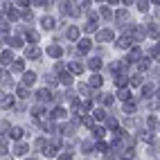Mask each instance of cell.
<instances>
[{
  "instance_id": "44dd1931",
  "label": "cell",
  "mask_w": 160,
  "mask_h": 160,
  "mask_svg": "<svg viewBox=\"0 0 160 160\" xmlns=\"http://www.w3.org/2000/svg\"><path fill=\"white\" fill-rule=\"evenodd\" d=\"M16 92H18V99H23V102H25V99H29V95H32V92H29V88H27V86H23V83H20V86L16 88Z\"/></svg>"
},
{
  "instance_id": "4fadbf2b",
  "label": "cell",
  "mask_w": 160,
  "mask_h": 160,
  "mask_svg": "<svg viewBox=\"0 0 160 160\" xmlns=\"http://www.w3.org/2000/svg\"><path fill=\"white\" fill-rule=\"evenodd\" d=\"M115 48H120V50H129V48H131V36H129V34L120 36V38L115 41Z\"/></svg>"
},
{
  "instance_id": "8d00e7d4",
  "label": "cell",
  "mask_w": 160,
  "mask_h": 160,
  "mask_svg": "<svg viewBox=\"0 0 160 160\" xmlns=\"http://www.w3.org/2000/svg\"><path fill=\"white\" fill-rule=\"evenodd\" d=\"M158 147H160V140H158Z\"/></svg>"
},
{
  "instance_id": "f546056e",
  "label": "cell",
  "mask_w": 160,
  "mask_h": 160,
  "mask_svg": "<svg viewBox=\"0 0 160 160\" xmlns=\"http://www.w3.org/2000/svg\"><path fill=\"white\" fill-rule=\"evenodd\" d=\"M149 95H153V86L144 83V86H142V97H149Z\"/></svg>"
},
{
  "instance_id": "52a82bcc",
  "label": "cell",
  "mask_w": 160,
  "mask_h": 160,
  "mask_svg": "<svg viewBox=\"0 0 160 160\" xmlns=\"http://www.w3.org/2000/svg\"><path fill=\"white\" fill-rule=\"evenodd\" d=\"M20 79H23V86H27V88H32V86H34V83H36V72H32V70H25L23 72V77H20Z\"/></svg>"
},
{
  "instance_id": "2e32d148",
  "label": "cell",
  "mask_w": 160,
  "mask_h": 160,
  "mask_svg": "<svg viewBox=\"0 0 160 160\" xmlns=\"http://www.w3.org/2000/svg\"><path fill=\"white\" fill-rule=\"evenodd\" d=\"M66 38L68 41H79V25H70L66 29Z\"/></svg>"
},
{
  "instance_id": "8992f818",
  "label": "cell",
  "mask_w": 160,
  "mask_h": 160,
  "mask_svg": "<svg viewBox=\"0 0 160 160\" xmlns=\"http://www.w3.org/2000/svg\"><path fill=\"white\" fill-rule=\"evenodd\" d=\"M41 57H43L41 48H36V45H29V48H25V59H29V61H36V59H41Z\"/></svg>"
},
{
  "instance_id": "4316f807",
  "label": "cell",
  "mask_w": 160,
  "mask_h": 160,
  "mask_svg": "<svg viewBox=\"0 0 160 160\" xmlns=\"http://www.w3.org/2000/svg\"><path fill=\"white\" fill-rule=\"evenodd\" d=\"M122 108H124V113H129V115L135 113V102H131V99H129V102H124V104H122Z\"/></svg>"
},
{
  "instance_id": "9a60e30c",
  "label": "cell",
  "mask_w": 160,
  "mask_h": 160,
  "mask_svg": "<svg viewBox=\"0 0 160 160\" xmlns=\"http://www.w3.org/2000/svg\"><path fill=\"white\" fill-rule=\"evenodd\" d=\"M16 59H14V52L12 50H5L2 54H0V63H2V66H12Z\"/></svg>"
},
{
  "instance_id": "ba28073f",
  "label": "cell",
  "mask_w": 160,
  "mask_h": 160,
  "mask_svg": "<svg viewBox=\"0 0 160 160\" xmlns=\"http://www.w3.org/2000/svg\"><path fill=\"white\" fill-rule=\"evenodd\" d=\"M25 135H27V133H25L23 126H12V129H9V138H12V140H16V142H20Z\"/></svg>"
},
{
  "instance_id": "d590c367",
  "label": "cell",
  "mask_w": 160,
  "mask_h": 160,
  "mask_svg": "<svg viewBox=\"0 0 160 160\" xmlns=\"http://www.w3.org/2000/svg\"><path fill=\"white\" fill-rule=\"evenodd\" d=\"M25 160H34V158H25Z\"/></svg>"
},
{
  "instance_id": "7402d4cb",
  "label": "cell",
  "mask_w": 160,
  "mask_h": 160,
  "mask_svg": "<svg viewBox=\"0 0 160 160\" xmlns=\"http://www.w3.org/2000/svg\"><path fill=\"white\" fill-rule=\"evenodd\" d=\"M117 99H120L122 104L129 102V99H131V90H129V88H120V90H117Z\"/></svg>"
},
{
  "instance_id": "3957f363",
  "label": "cell",
  "mask_w": 160,
  "mask_h": 160,
  "mask_svg": "<svg viewBox=\"0 0 160 160\" xmlns=\"http://www.w3.org/2000/svg\"><path fill=\"white\" fill-rule=\"evenodd\" d=\"M29 149H32V147H29L27 142H23V140H20V142H16V144H14V149H12V151H14V156H18V158H25V156L29 153Z\"/></svg>"
},
{
  "instance_id": "5bb4252c",
  "label": "cell",
  "mask_w": 160,
  "mask_h": 160,
  "mask_svg": "<svg viewBox=\"0 0 160 160\" xmlns=\"http://www.w3.org/2000/svg\"><path fill=\"white\" fill-rule=\"evenodd\" d=\"M68 68H70L72 74H81L83 70H86V63H81V61H70V63H68Z\"/></svg>"
},
{
  "instance_id": "d6a6232c",
  "label": "cell",
  "mask_w": 160,
  "mask_h": 160,
  "mask_svg": "<svg viewBox=\"0 0 160 160\" xmlns=\"http://www.w3.org/2000/svg\"><path fill=\"white\" fill-rule=\"evenodd\" d=\"M122 2H124V5H133V0H122Z\"/></svg>"
},
{
  "instance_id": "30bf717a",
  "label": "cell",
  "mask_w": 160,
  "mask_h": 160,
  "mask_svg": "<svg viewBox=\"0 0 160 160\" xmlns=\"http://www.w3.org/2000/svg\"><path fill=\"white\" fill-rule=\"evenodd\" d=\"M88 86H90V88H102V86H104V77H102L99 72H92L90 79H88Z\"/></svg>"
},
{
  "instance_id": "83f0119b",
  "label": "cell",
  "mask_w": 160,
  "mask_h": 160,
  "mask_svg": "<svg viewBox=\"0 0 160 160\" xmlns=\"http://www.w3.org/2000/svg\"><path fill=\"white\" fill-rule=\"evenodd\" d=\"M57 160H74V153H72V151H61V153L57 156Z\"/></svg>"
},
{
  "instance_id": "603a6c76",
  "label": "cell",
  "mask_w": 160,
  "mask_h": 160,
  "mask_svg": "<svg viewBox=\"0 0 160 160\" xmlns=\"http://www.w3.org/2000/svg\"><path fill=\"white\" fill-rule=\"evenodd\" d=\"M106 131H108L106 126H95V129H92V138H95V140H104Z\"/></svg>"
},
{
  "instance_id": "6da1fadb",
  "label": "cell",
  "mask_w": 160,
  "mask_h": 160,
  "mask_svg": "<svg viewBox=\"0 0 160 160\" xmlns=\"http://www.w3.org/2000/svg\"><path fill=\"white\" fill-rule=\"evenodd\" d=\"M52 99H54V95H52L50 88H38V90H36V102H38V104L45 106V104H50Z\"/></svg>"
},
{
  "instance_id": "8fae6325",
  "label": "cell",
  "mask_w": 160,
  "mask_h": 160,
  "mask_svg": "<svg viewBox=\"0 0 160 160\" xmlns=\"http://www.w3.org/2000/svg\"><path fill=\"white\" fill-rule=\"evenodd\" d=\"M129 86H131V88H140V86H144V77H142V72L131 74V77H129Z\"/></svg>"
},
{
  "instance_id": "f1b7e54d",
  "label": "cell",
  "mask_w": 160,
  "mask_h": 160,
  "mask_svg": "<svg viewBox=\"0 0 160 160\" xmlns=\"http://www.w3.org/2000/svg\"><path fill=\"white\" fill-rule=\"evenodd\" d=\"M99 14H102V18H113V16H115L108 7H102V9H99Z\"/></svg>"
},
{
  "instance_id": "484cf974",
  "label": "cell",
  "mask_w": 160,
  "mask_h": 160,
  "mask_svg": "<svg viewBox=\"0 0 160 160\" xmlns=\"http://www.w3.org/2000/svg\"><path fill=\"white\" fill-rule=\"evenodd\" d=\"M83 32H86V34H92V32H97V20H88V23L83 25Z\"/></svg>"
},
{
  "instance_id": "5b68a950",
  "label": "cell",
  "mask_w": 160,
  "mask_h": 160,
  "mask_svg": "<svg viewBox=\"0 0 160 160\" xmlns=\"http://www.w3.org/2000/svg\"><path fill=\"white\" fill-rule=\"evenodd\" d=\"M90 50H92V41L90 38H79L77 41V52L79 54H88Z\"/></svg>"
},
{
  "instance_id": "ac0fdd59",
  "label": "cell",
  "mask_w": 160,
  "mask_h": 160,
  "mask_svg": "<svg viewBox=\"0 0 160 160\" xmlns=\"http://www.w3.org/2000/svg\"><path fill=\"white\" fill-rule=\"evenodd\" d=\"M41 27H43L45 32L54 29V18H52V16H43V18H41Z\"/></svg>"
},
{
  "instance_id": "e575fe53",
  "label": "cell",
  "mask_w": 160,
  "mask_h": 160,
  "mask_svg": "<svg viewBox=\"0 0 160 160\" xmlns=\"http://www.w3.org/2000/svg\"><path fill=\"white\" fill-rule=\"evenodd\" d=\"M108 2H111V5H113V2H115V5H117V0H108Z\"/></svg>"
},
{
  "instance_id": "7c38bea8",
  "label": "cell",
  "mask_w": 160,
  "mask_h": 160,
  "mask_svg": "<svg viewBox=\"0 0 160 160\" xmlns=\"http://www.w3.org/2000/svg\"><path fill=\"white\" fill-rule=\"evenodd\" d=\"M102 66H104V61H102L99 57H92V59L86 63V68H88L90 72H99V70H102Z\"/></svg>"
},
{
  "instance_id": "1f68e13d",
  "label": "cell",
  "mask_w": 160,
  "mask_h": 160,
  "mask_svg": "<svg viewBox=\"0 0 160 160\" xmlns=\"http://www.w3.org/2000/svg\"><path fill=\"white\" fill-rule=\"evenodd\" d=\"M138 9H140V12H147L149 9V0H140V2H138Z\"/></svg>"
},
{
  "instance_id": "cb8c5ba5",
  "label": "cell",
  "mask_w": 160,
  "mask_h": 160,
  "mask_svg": "<svg viewBox=\"0 0 160 160\" xmlns=\"http://www.w3.org/2000/svg\"><path fill=\"white\" fill-rule=\"evenodd\" d=\"M12 70H14V72H20V74H23V72H25V59H16V61L12 63Z\"/></svg>"
},
{
  "instance_id": "d4e9b609",
  "label": "cell",
  "mask_w": 160,
  "mask_h": 160,
  "mask_svg": "<svg viewBox=\"0 0 160 160\" xmlns=\"http://www.w3.org/2000/svg\"><path fill=\"white\" fill-rule=\"evenodd\" d=\"M7 43H9V48H23L25 45V38L23 36H14V38H9Z\"/></svg>"
},
{
  "instance_id": "ffe728a7",
  "label": "cell",
  "mask_w": 160,
  "mask_h": 160,
  "mask_svg": "<svg viewBox=\"0 0 160 160\" xmlns=\"http://www.w3.org/2000/svg\"><path fill=\"white\" fill-rule=\"evenodd\" d=\"M59 83L61 86H72V72H61L59 74Z\"/></svg>"
},
{
  "instance_id": "7a4b0ae2",
  "label": "cell",
  "mask_w": 160,
  "mask_h": 160,
  "mask_svg": "<svg viewBox=\"0 0 160 160\" xmlns=\"http://www.w3.org/2000/svg\"><path fill=\"white\" fill-rule=\"evenodd\" d=\"M95 38H97V43H111L115 38V32L113 29H99L97 34H95Z\"/></svg>"
},
{
  "instance_id": "9c48e42d",
  "label": "cell",
  "mask_w": 160,
  "mask_h": 160,
  "mask_svg": "<svg viewBox=\"0 0 160 160\" xmlns=\"http://www.w3.org/2000/svg\"><path fill=\"white\" fill-rule=\"evenodd\" d=\"M50 117H52V120H66V117H68V111L66 108H63V106H54V108H52V113H50Z\"/></svg>"
},
{
  "instance_id": "277c9868",
  "label": "cell",
  "mask_w": 160,
  "mask_h": 160,
  "mask_svg": "<svg viewBox=\"0 0 160 160\" xmlns=\"http://www.w3.org/2000/svg\"><path fill=\"white\" fill-rule=\"evenodd\" d=\"M45 54H48V57H52V59H57V61H59V59L63 57V48H61L59 43H52V45H48V48H45Z\"/></svg>"
},
{
  "instance_id": "836d02e7",
  "label": "cell",
  "mask_w": 160,
  "mask_h": 160,
  "mask_svg": "<svg viewBox=\"0 0 160 160\" xmlns=\"http://www.w3.org/2000/svg\"><path fill=\"white\" fill-rule=\"evenodd\" d=\"M151 2H153V5H160V0H151Z\"/></svg>"
},
{
  "instance_id": "e0dca14e",
  "label": "cell",
  "mask_w": 160,
  "mask_h": 160,
  "mask_svg": "<svg viewBox=\"0 0 160 160\" xmlns=\"http://www.w3.org/2000/svg\"><path fill=\"white\" fill-rule=\"evenodd\" d=\"M0 81L5 83V88H12V86H14V81H12V74H9V72H7L5 68L0 70Z\"/></svg>"
},
{
  "instance_id": "4dcf8cb0",
  "label": "cell",
  "mask_w": 160,
  "mask_h": 160,
  "mask_svg": "<svg viewBox=\"0 0 160 160\" xmlns=\"http://www.w3.org/2000/svg\"><path fill=\"white\" fill-rule=\"evenodd\" d=\"M16 5L25 12V9H29V0H16Z\"/></svg>"
},
{
  "instance_id": "d6986e66",
  "label": "cell",
  "mask_w": 160,
  "mask_h": 160,
  "mask_svg": "<svg viewBox=\"0 0 160 160\" xmlns=\"http://www.w3.org/2000/svg\"><path fill=\"white\" fill-rule=\"evenodd\" d=\"M90 115L95 117V122H106V108H92Z\"/></svg>"
}]
</instances>
